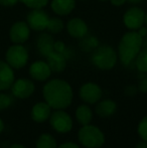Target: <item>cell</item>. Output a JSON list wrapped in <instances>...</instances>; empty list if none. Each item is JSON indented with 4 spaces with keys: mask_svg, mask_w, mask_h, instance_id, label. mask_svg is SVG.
<instances>
[{
    "mask_svg": "<svg viewBox=\"0 0 147 148\" xmlns=\"http://www.w3.org/2000/svg\"><path fill=\"white\" fill-rule=\"evenodd\" d=\"M76 118L78 120V122L80 124H82L83 126L90 124L93 119L92 109L88 105H85V104L80 105L76 110Z\"/></svg>",
    "mask_w": 147,
    "mask_h": 148,
    "instance_id": "ffe728a7",
    "label": "cell"
},
{
    "mask_svg": "<svg viewBox=\"0 0 147 148\" xmlns=\"http://www.w3.org/2000/svg\"><path fill=\"white\" fill-rule=\"evenodd\" d=\"M137 88L135 86H128L127 88L125 89V94L127 96H134L137 92Z\"/></svg>",
    "mask_w": 147,
    "mask_h": 148,
    "instance_id": "4dcf8cb0",
    "label": "cell"
},
{
    "mask_svg": "<svg viewBox=\"0 0 147 148\" xmlns=\"http://www.w3.org/2000/svg\"><path fill=\"white\" fill-rule=\"evenodd\" d=\"M45 58H46V62L49 66V68H51V72L62 73L67 68L68 60L63 53L53 51Z\"/></svg>",
    "mask_w": 147,
    "mask_h": 148,
    "instance_id": "e0dca14e",
    "label": "cell"
},
{
    "mask_svg": "<svg viewBox=\"0 0 147 148\" xmlns=\"http://www.w3.org/2000/svg\"><path fill=\"white\" fill-rule=\"evenodd\" d=\"M118 55L111 45H99L93 51L91 62L97 69L102 71L112 70L116 66Z\"/></svg>",
    "mask_w": 147,
    "mask_h": 148,
    "instance_id": "3957f363",
    "label": "cell"
},
{
    "mask_svg": "<svg viewBox=\"0 0 147 148\" xmlns=\"http://www.w3.org/2000/svg\"><path fill=\"white\" fill-rule=\"evenodd\" d=\"M4 127H5V125H4L3 120H2V119L0 118V134H1V133L3 132V130H4Z\"/></svg>",
    "mask_w": 147,
    "mask_h": 148,
    "instance_id": "8d00e7d4",
    "label": "cell"
},
{
    "mask_svg": "<svg viewBox=\"0 0 147 148\" xmlns=\"http://www.w3.org/2000/svg\"><path fill=\"white\" fill-rule=\"evenodd\" d=\"M9 148H27V147L22 144H19V143H14V144H12Z\"/></svg>",
    "mask_w": 147,
    "mask_h": 148,
    "instance_id": "e575fe53",
    "label": "cell"
},
{
    "mask_svg": "<svg viewBox=\"0 0 147 148\" xmlns=\"http://www.w3.org/2000/svg\"><path fill=\"white\" fill-rule=\"evenodd\" d=\"M79 95L85 103L89 104V105H93V104H97L100 101L103 96V92L99 85L89 82L81 87L80 91H79Z\"/></svg>",
    "mask_w": 147,
    "mask_h": 148,
    "instance_id": "9c48e42d",
    "label": "cell"
},
{
    "mask_svg": "<svg viewBox=\"0 0 147 148\" xmlns=\"http://www.w3.org/2000/svg\"><path fill=\"white\" fill-rule=\"evenodd\" d=\"M57 148H80L78 144L76 143L72 142V141H69V142H65V143H62L59 146H57Z\"/></svg>",
    "mask_w": 147,
    "mask_h": 148,
    "instance_id": "f546056e",
    "label": "cell"
},
{
    "mask_svg": "<svg viewBox=\"0 0 147 148\" xmlns=\"http://www.w3.org/2000/svg\"><path fill=\"white\" fill-rule=\"evenodd\" d=\"M36 148H57V140L49 133H42L39 135L36 143Z\"/></svg>",
    "mask_w": 147,
    "mask_h": 148,
    "instance_id": "7402d4cb",
    "label": "cell"
},
{
    "mask_svg": "<svg viewBox=\"0 0 147 148\" xmlns=\"http://www.w3.org/2000/svg\"><path fill=\"white\" fill-rule=\"evenodd\" d=\"M116 109H117V105H116L115 102L111 99H106L99 101L97 103L95 111H96L98 116H100L102 118H106L113 115L115 113Z\"/></svg>",
    "mask_w": 147,
    "mask_h": 148,
    "instance_id": "d6986e66",
    "label": "cell"
},
{
    "mask_svg": "<svg viewBox=\"0 0 147 148\" xmlns=\"http://www.w3.org/2000/svg\"><path fill=\"white\" fill-rule=\"evenodd\" d=\"M44 101L55 110H65L73 102L74 93L71 85L65 80L53 79L43 86Z\"/></svg>",
    "mask_w": 147,
    "mask_h": 148,
    "instance_id": "6da1fadb",
    "label": "cell"
},
{
    "mask_svg": "<svg viewBox=\"0 0 147 148\" xmlns=\"http://www.w3.org/2000/svg\"><path fill=\"white\" fill-rule=\"evenodd\" d=\"M123 23L129 30H138L145 23V12L138 6L128 8L123 15Z\"/></svg>",
    "mask_w": 147,
    "mask_h": 148,
    "instance_id": "8992f818",
    "label": "cell"
},
{
    "mask_svg": "<svg viewBox=\"0 0 147 148\" xmlns=\"http://www.w3.org/2000/svg\"><path fill=\"white\" fill-rule=\"evenodd\" d=\"M138 90L142 93H147V76L141 79L138 85Z\"/></svg>",
    "mask_w": 147,
    "mask_h": 148,
    "instance_id": "f1b7e54d",
    "label": "cell"
},
{
    "mask_svg": "<svg viewBox=\"0 0 147 148\" xmlns=\"http://www.w3.org/2000/svg\"><path fill=\"white\" fill-rule=\"evenodd\" d=\"M53 43H55V39L51 33L49 32L40 33L36 38L37 51L42 57H46L51 51H53Z\"/></svg>",
    "mask_w": 147,
    "mask_h": 148,
    "instance_id": "2e32d148",
    "label": "cell"
},
{
    "mask_svg": "<svg viewBox=\"0 0 147 148\" xmlns=\"http://www.w3.org/2000/svg\"><path fill=\"white\" fill-rule=\"evenodd\" d=\"M134 62H135L136 69L140 73L147 74V47H142Z\"/></svg>",
    "mask_w": 147,
    "mask_h": 148,
    "instance_id": "603a6c76",
    "label": "cell"
},
{
    "mask_svg": "<svg viewBox=\"0 0 147 148\" xmlns=\"http://www.w3.org/2000/svg\"><path fill=\"white\" fill-rule=\"evenodd\" d=\"M28 73H29V76L31 77V79L38 81V82H44V81L49 80L53 72H51V68L46 62L36 60L30 64Z\"/></svg>",
    "mask_w": 147,
    "mask_h": 148,
    "instance_id": "7c38bea8",
    "label": "cell"
},
{
    "mask_svg": "<svg viewBox=\"0 0 147 148\" xmlns=\"http://www.w3.org/2000/svg\"><path fill=\"white\" fill-rule=\"evenodd\" d=\"M49 20V15L46 11L41 9H31L26 15V23L30 29L36 31H43L46 29Z\"/></svg>",
    "mask_w": 147,
    "mask_h": 148,
    "instance_id": "ba28073f",
    "label": "cell"
},
{
    "mask_svg": "<svg viewBox=\"0 0 147 148\" xmlns=\"http://www.w3.org/2000/svg\"><path fill=\"white\" fill-rule=\"evenodd\" d=\"M51 7L57 15H69L76 8V0H51Z\"/></svg>",
    "mask_w": 147,
    "mask_h": 148,
    "instance_id": "ac0fdd59",
    "label": "cell"
},
{
    "mask_svg": "<svg viewBox=\"0 0 147 148\" xmlns=\"http://www.w3.org/2000/svg\"><path fill=\"white\" fill-rule=\"evenodd\" d=\"M100 1H102V2H105V1H108V0H100Z\"/></svg>",
    "mask_w": 147,
    "mask_h": 148,
    "instance_id": "ab89813d",
    "label": "cell"
},
{
    "mask_svg": "<svg viewBox=\"0 0 147 148\" xmlns=\"http://www.w3.org/2000/svg\"><path fill=\"white\" fill-rule=\"evenodd\" d=\"M80 143L86 148H100L105 143V135L102 130L94 125H84L78 132Z\"/></svg>",
    "mask_w": 147,
    "mask_h": 148,
    "instance_id": "277c9868",
    "label": "cell"
},
{
    "mask_svg": "<svg viewBox=\"0 0 147 148\" xmlns=\"http://www.w3.org/2000/svg\"><path fill=\"white\" fill-rule=\"evenodd\" d=\"M143 38L136 30H129L122 35L118 45V58L123 66H128L134 62L142 49Z\"/></svg>",
    "mask_w": 147,
    "mask_h": 148,
    "instance_id": "7a4b0ae2",
    "label": "cell"
},
{
    "mask_svg": "<svg viewBox=\"0 0 147 148\" xmlns=\"http://www.w3.org/2000/svg\"><path fill=\"white\" fill-rule=\"evenodd\" d=\"M29 60L28 51L23 45L13 43L5 53V62L13 70H19L27 64Z\"/></svg>",
    "mask_w": 147,
    "mask_h": 148,
    "instance_id": "5b68a950",
    "label": "cell"
},
{
    "mask_svg": "<svg viewBox=\"0 0 147 148\" xmlns=\"http://www.w3.org/2000/svg\"><path fill=\"white\" fill-rule=\"evenodd\" d=\"M12 103H13V99L11 98V96L0 93V111L8 109L12 105Z\"/></svg>",
    "mask_w": 147,
    "mask_h": 148,
    "instance_id": "4316f807",
    "label": "cell"
},
{
    "mask_svg": "<svg viewBox=\"0 0 147 148\" xmlns=\"http://www.w3.org/2000/svg\"><path fill=\"white\" fill-rule=\"evenodd\" d=\"M100 43H99V40L96 36H91V35L87 34L86 36L80 38V42H79V47L85 53H90V51H93L97 47H99Z\"/></svg>",
    "mask_w": 147,
    "mask_h": 148,
    "instance_id": "44dd1931",
    "label": "cell"
},
{
    "mask_svg": "<svg viewBox=\"0 0 147 148\" xmlns=\"http://www.w3.org/2000/svg\"><path fill=\"white\" fill-rule=\"evenodd\" d=\"M49 120L53 130L59 133H68L73 129V119L65 110H55Z\"/></svg>",
    "mask_w": 147,
    "mask_h": 148,
    "instance_id": "52a82bcc",
    "label": "cell"
},
{
    "mask_svg": "<svg viewBox=\"0 0 147 148\" xmlns=\"http://www.w3.org/2000/svg\"><path fill=\"white\" fill-rule=\"evenodd\" d=\"M65 28V23L59 17H49V23L46 26L47 32L51 34H57Z\"/></svg>",
    "mask_w": 147,
    "mask_h": 148,
    "instance_id": "cb8c5ba5",
    "label": "cell"
},
{
    "mask_svg": "<svg viewBox=\"0 0 147 148\" xmlns=\"http://www.w3.org/2000/svg\"><path fill=\"white\" fill-rule=\"evenodd\" d=\"M142 47H147V34L143 37V42H142Z\"/></svg>",
    "mask_w": 147,
    "mask_h": 148,
    "instance_id": "74e56055",
    "label": "cell"
},
{
    "mask_svg": "<svg viewBox=\"0 0 147 148\" xmlns=\"http://www.w3.org/2000/svg\"><path fill=\"white\" fill-rule=\"evenodd\" d=\"M20 2V0H0V5L3 7H12Z\"/></svg>",
    "mask_w": 147,
    "mask_h": 148,
    "instance_id": "83f0119b",
    "label": "cell"
},
{
    "mask_svg": "<svg viewBox=\"0 0 147 148\" xmlns=\"http://www.w3.org/2000/svg\"><path fill=\"white\" fill-rule=\"evenodd\" d=\"M20 2L30 9H41L49 4V0H20Z\"/></svg>",
    "mask_w": 147,
    "mask_h": 148,
    "instance_id": "d4e9b609",
    "label": "cell"
},
{
    "mask_svg": "<svg viewBox=\"0 0 147 148\" xmlns=\"http://www.w3.org/2000/svg\"><path fill=\"white\" fill-rule=\"evenodd\" d=\"M144 24H145V25L147 26V12L145 13V23H144Z\"/></svg>",
    "mask_w": 147,
    "mask_h": 148,
    "instance_id": "f35d334b",
    "label": "cell"
},
{
    "mask_svg": "<svg viewBox=\"0 0 147 148\" xmlns=\"http://www.w3.org/2000/svg\"><path fill=\"white\" fill-rule=\"evenodd\" d=\"M11 93L15 98L18 99H27L36 91L34 83L26 78H20L14 81L11 86Z\"/></svg>",
    "mask_w": 147,
    "mask_h": 148,
    "instance_id": "30bf717a",
    "label": "cell"
},
{
    "mask_svg": "<svg viewBox=\"0 0 147 148\" xmlns=\"http://www.w3.org/2000/svg\"><path fill=\"white\" fill-rule=\"evenodd\" d=\"M137 132L142 140L147 141V115L141 119L137 127Z\"/></svg>",
    "mask_w": 147,
    "mask_h": 148,
    "instance_id": "484cf974",
    "label": "cell"
},
{
    "mask_svg": "<svg viewBox=\"0 0 147 148\" xmlns=\"http://www.w3.org/2000/svg\"><path fill=\"white\" fill-rule=\"evenodd\" d=\"M143 0H127L128 3L130 4H134V5H136V4H139L140 2H142Z\"/></svg>",
    "mask_w": 147,
    "mask_h": 148,
    "instance_id": "d590c367",
    "label": "cell"
},
{
    "mask_svg": "<svg viewBox=\"0 0 147 148\" xmlns=\"http://www.w3.org/2000/svg\"><path fill=\"white\" fill-rule=\"evenodd\" d=\"M110 2L115 7H120V6H123L127 2V0H110Z\"/></svg>",
    "mask_w": 147,
    "mask_h": 148,
    "instance_id": "1f68e13d",
    "label": "cell"
},
{
    "mask_svg": "<svg viewBox=\"0 0 147 148\" xmlns=\"http://www.w3.org/2000/svg\"><path fill=\"white\" fill-rule=\"evenodd\" d=\"M51 115V107L46 102H38L31 108L30 116L36 123H42L49 120Z\"/></svg>",
    "mask_w": 147,
    "mask_h": 148,
    "instance_id": "9a60e30c",
    "label": "cell"
},
{
    "mask_svg": "<svg viewBox=\"0 0 147 148\" xmlns=\"http://www.w3.org/2000/svg\"><path fill=\"white\" fill-rule=\"evenodd\" d=\"M136 31H137V32L140 34V36H141L142 38H143V37L147 34V26H146V25L141 26V27H140L139 29L136 30Z\"/></svg>",
    "mask_w": 147,
    "mask_h": 148,
    "instance_id": "d6a6232c",
    "label": "cell"
},
{
    "mask_svg": "<svg viewBox=\"0 0 147 148\" xmlns=\"http://www.w3.org/2000/svg\"><path fill=\"white\" fill-rule=\"evenodd\" d=\"M67 31L69 33L70 36L74 37V38H82V37L86 36L89 32L88 24L86 23L84 19L81 17H74L68 21L67 25H66Z\"/></svg>",
    "mask_w": 147,
    "mask_h": 148,
    "instance_id": "4fadbf2b",
    "label": "cell"
},
{
    "mask_svg": "<svg viewBox=\"0 0 147 148\" xmlns=\"http://www.w3.org/2000/svg\"><path fill=\"white\" fill-rule=\"evenodd\" d=\"M135 148H147V141L145 140H141L136 144Z\"/></svg>",
    "mask_w": 147,
    "mask_h": 148,
    "instance_id": "836d02e7",
    "label": "cell"
},
{
    "mask_svg": "<svg viewBox=\"0 0 147 148\" xmlns=\"http://www.w3.org/2000/svg\"><path fill=\"white\" fill-rule=\"evenodd\" d=\"M14 81V70L5 60H0V92L9 90Z\"/></svg>",
    "mask_w": 147,
    "mask_h": 148,
    "instance_id": "5bb4252c",
    "label": "cell"
},
{
    "mask_svg": "<svg viewBox=\"0 0 147 148\" xmlns=\"http://www.w3.org/2000/svg\"><path fill=\"white\" fill-rule=\"evenodd\" d=\"M30 36V27L26 21H16L9 29V38L12 43L23 45Z\"/></svg>",
    "mask_w": 147,
    "mask_h": 148,
    "instance_id": "8fae6325",
    "label": "cell"
}]
</instances>
